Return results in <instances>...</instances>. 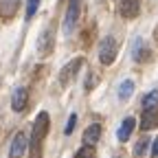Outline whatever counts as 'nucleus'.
Instances as JSON below:
<instances>
[{
	"label": "nucleus",
	"instance_id": "obj_2",
	"mask_svg": "<svg viewBox=\"0 0 158 158\" xmlns=\"http://www.w3.org/2000/svg\"><path fill=\"white\" fill-rule=\"evenodd\" d=\"M116 53H118V46H116V40L112 35L103 37L101 44H99V62L103 66H110L114 59H116Z\"/></svg>",
	"mask_w": 158,
	"mask_h": 158
},
{
	"label": "nucleus",
	"instance_id": "obj_5",
	"mask_svg": "<svg viewBox=\"0 0 158 158\" xmlns=\"http://www.w3.org/2000/svg\"><path fill=\"white\" fill-rule=\"evenodd\" d=\"M27 106H29V90L20 86L11 94V108H13V112H22V110H27Z\"/></svg>",
	"mask_w": 158,
	"mask_h": 158
},
{
	"label": "nucleus",
	"instance_id": "obj_3",
	"mask_svg": "<svg viewBox=\"0 0 158 158\" xmlns=\"http://www.w3.org/2000/svg\"><path fill=\"white\" fill-rule=\"evenodd\" d=\"M79 13H81V0H68V9H66V15H64V33L70 35L77 20H79Z\"/></svg>",
	"mask_w": 158,
	"mask_h": 158
},
{
	"label": "nucleus",
	"instance_id": "obj_10",
	"mask_svg": "<svg viewBox=\"0 0 158 158\" xmlns=\"http://www.w3.org/2000/svg\"><path fill=\"white\" fill-rule=\"evenodd\" d=\"M158 125V108H152V110H143V118H141V130H152Z\"/></svg>",
	"mask_w": 158,
	"mask_h": 158
},
{
	"label": "nucleus",
	"instance_id": "obj_14",
	"mask_svg": "<svg viewBox=\"0 0 158 158\" xmlns=\"http://www.w3.org/2000/svg\"><path fill=\"white\" fill-rule=\"evenodd\" d=\"M134 92V81H130V79H125V81L118 86V99L121 101H125V99H130Z\"/></svg>",
	"mask_w": 158,
	"mask_h": 158
},
{
	"label": "nucleus",
	"instance_id": "obj_8",
	"mask_svg": "<svg viewBox=\"0 0 158 158\" xmlns=\"http://www.w3.org/2000/svg\"><path fill=\"white\" fill-rule=\"evenodd\" d=\"M118 11H121V15L125 20H132V18L138 15V11H141V0H121Z\"/></svg>",
	"mask_w": 158,
	"mask_h": 158
},
{
	"label": "nucleus",
	"instance_id": "obj_7",
	"mask_svg": "<svg viewBox=\"0 0 158 158\" xmlns=\"http://www.w3.org/2000/svg\"><path fill=\"white\" fill-rule=\"evenodd\" d=\"M53 44H55V40H53V31H51V29H44V31H42V35H40V40H37V53L42 55V57L51 55Z\"/></svg>",
	"mask_w": 158,
	"mask_h": 158
},
{
	"label": "nucleus",
	"instance_id": "obj_15",
	"mask_svg": "<svg viewBox=\"0 0 158 158\" xmlns=\"http://www.w3.org/2000/svg\"><path fill=\"white\" fill-rule=\"evenodd\" d=\"M152 108H158V90H152L143 97V110H152Z\"/></svg>",
	"mask_w": 158,
	"mask_h": 158
},
{
	"label": "nucleus",
	"instance_id": "obj_13",
	"mask_svg": "<svg viewBox=\"0 0 158 158\" xmlns=\"http://www.w3.org/2000/svg\"><path fill=\"white\" fill-rule=\"evenodd\" d=\"M134 125H136V121H134V118L132 116H127L125 118V121L121 123V127H118V132H116V138H118V141H127V138H130V134H132V130H134Z\"/></svg>",
	"mask_w": 158,
	"mask_h": 158
},
{
	"label": "nucleus",
	"instance_id": "obj_18",
	"mask_svg": "<svg viewBox=\"0 0 158 158\" xmlns=\"http://www.w3.org/2000/svg\"><path fill=\"white\" fill-rule=\"evenodd\" d=\"M145 149H147V138H141V141L136 143V147H134V156H143Z\"/></svg>",
	"mask_w": 158,
	"mask_h": 158
},
{
	"label": "nucleus",
	"instance_id": "obj_4",
	"mask_svg": "<svg viewBox=\"0 0 158 158\" xmlns=\"http://www.w3.org/2000/svg\"><path fill=\"white\" fill-rule=\"evenodd\" d=\"M81 64H84V59H81V57H75L73 62H68V64L62 68V73H59V84H62V86H68L73 79H75V75L79 73Z\"/></svg>",
	"mask_w": 158,
	"mask_h": 158
},
{
	"label": "nucleus",
	"instance_id": "obj_11",
	"mask_svg": "<svg viewBox=\"0 0 158 158\" xmlns=\"http://www.w3.org/2000/svg\"><path fill=\"white\" fill-rule=\"evenodd\" d=\"M99 138H101V125L99 123H92L90 127H86V132H84V143L86 145H94Z\"/></svg>",
	"mask_w": 158,
	"mask_h": 158
},
{
	"label": "nucleus",
	"instance_id": "obj_17",
	"mask_svg": "<svg viewBox=\"0 0 158 158\" xmlns=\"http://www.w3.org/2000/svg\"><path fill=\"white\" fill-rule=\"evenodd\" d=\"M37 7H40V0H27V20H31L35 15Z\"/></svg>",
	"mask_w": 158,
	"mask_h": 158
},
{
	"label": "nucleus",
	"instance_id": "obj_20",
	"mask_svg": "<svg viewBox=\"0 0 158 158\" xmlns=\"http://www.w3.org/2000/svg\"><path fill=\"white\" fill-rule=\"evenodd\" d=\"M152 156H154V158H158V138H156L154 145H152Z\"/></svg>",
	"mask_w": 158,
	"mask_h": 158
},
{
	"label": "nucleus",
	"instance_id": "obj_19",
	"mask_svg": "<svg viewBox=\"0 0 158 158\" xmlns=\"http://www.w3.org/2000/svg\"><path fill=\"white\" fill-rule=\"evenodd\" d=\"M75 125H77V114H70V116H68V123H66V127H64V134H73Z\"/></svg>",
	"mask_w": 158,
	"mask_h": 158
},
{
	"label": "nucleus",
	"instance_id": "obj_6",
	"mask_svg": "<svg viewBox=\"0 0 158 158\" xmlns=\"http://www.w3.org/2000/svg\"><path fill=\"white\" fill-rule=\"evenodd\" d=\"M27 147H29V141H27L24 132H18V134L13 136V141H11L9 156H11V158H22V156H24V152H27Z\"/></svg>",
	"mask_w": 158,
	"mask_h": 158
},
{
	"label": "nucleus",
	"instance_id": "obj_1",
	"mask_svg": "<svg viewBox=\"0 0 158 158\" xmlns=\"http://www.w3.org/2000/svg\"><path fill=\"white\" fill-rule=\"evenodd\" d=\"M48 127H51V118H48V112H40L35 123H33V134H31V145H33V156H37V147L40 143L44 141V136L48 134Z\"/></svg>",
	"mask_w": 158,
	"mask_h": 158
},
{
	"label": "nucleus",
	"instance_id": "obj_16",
	"mask_svg": "<svg viewBox=\"0 0 158 158\" xmlns=\"http://www.w3.org/2000/svg\"><path fill=\"white\" fill-rule=\"evenodd\" d=\"M75 158H94V145H86L84 143V147L75 154Z\"/></svg>",
	"mask_w": 158,
	"mask_h": 158
},
{
	"label": "nucleus",
	"instance_id": "obj_12",
	"mask_svg": "<svg viewBox=\"0 0 158 158\" xmlns=\"http://www.w3.org/2000/svg\"><path fill=\"white\" fill-rule=\"evenodd\" d=\"M132 57H134V62H145V59H149V48L145 46L143 40H136V44L132 48Z\"/></svg>",
	"mask_w": 158,
	"mask_h": 158
},
{
	"label": "nucleus",
	"instance_id": "obj_9",
	"mask_svg": "<svg viewBox=\"0 0 158 158\" xmlns=\"http://www.w3.org/2000/svg\"><path fill=\"white\" fill-rule=\"evenodd\" d=\"M18 7H20V0H0V18L11 20L15 15Z\"/></svg>",
	"mask_w": 158,
	"mask_h": 158
}]
</instances>
